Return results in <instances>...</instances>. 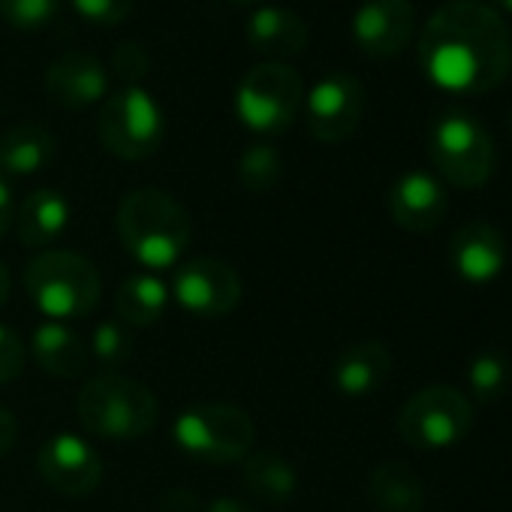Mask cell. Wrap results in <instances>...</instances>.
Returning <instances> with one entry per match:
<instances>
[{
	"mask_svg": "<svg viewBox=\"0 0 512 512\" xmlns=\"http://www.w3.org/2000/svg\"><path fill=\"white\" fill-rule=\"evenodd\" d=\"M509 133H512V112H509Z\"/></svg>",
	"mask_w": 512,
	"mask_h": 512,
	"instance_id": "38",
	"label": "cell"
},
{
	"mask_svg": "<svg viewBox=\"0 0 512 512\" xmlns=\"http://www.w3.org/2000/svg\"><path fill=\"white\" fill-rule=\"evenodd\" d=\"M419 64L443 91L488 94L512 70L509 25L482 0H449L422 28Z\"/></svg>",
	"mask_w": 512,
	"mask_h": 512,
	"instance_id": "1",
	"label": "cell"
},
{
	"mask_svg": "<svg viewBox=\"0 0 512 512\" xmlns=\"http://www.w3.org/2000/svg\"><path fill=\"white\" fill-rule=\"evenodd\" d=\"M392 374V353L383 341H356L332 365V383L347 398H368Z\"/></svg>",
	"mask_w": 512,
	"mask_h": 512,
	"instance_id": "17",
	"label": "cell"
},
{
	"mask_svg": "<svg viewBox=\"0 0 512 512\" xmlns=\"http://www.w3.org/2000/svg\"><path fill=\"white\" fill-rule=\"evenodd\" d=\"M13 220H16V202H13V190H10V184H7L4 178H0V238H4V235L10 232Z\"/></svg>",
	"mask_w": 512,
	"mask_h": 512,
	"instance_id": "33",
	"label": "cell"
},
{
	"mask_svg": "<svg viewBox=\"0 0 512 512\" xmlns=\"http://www.w3.org/2000/svg\"><path fill=\"white\" fill-rule=\"evenodd\" d=\"M10 284H13L10 269H7V263H0V305L10 299Z\"/></svg>",
	"mask_w": 512,
	"mask_h": 512,
	"instance_id": "35",
	"label": "cell"
},
{
	"mask_svg": "<svg viewBox=\"0 0 512 512\" xmlns=\"http://www.w3.org/2000/svg\"><path fill=\"white\" fill-rule=\"evenodd\" d=\"M70 7L76 10V16H82L91 25L115 28L130 19L133 0H70Z\"/></svg>",
	"mask_w": 512,
	"mask_h": 512,
	"instance_id": "29",
	"label": "cell"
},
{
	"mask_svg": "<svg viewBox=\"0 0 512 512\" xmlns=\"http://www.w3.org/2000/svg\"><path fill=\"white\" fill-rule=\"evenodd\" d=\"M172 437L178 449L196 461L229 464L250 455L256 428L247 410L223 401H205L178 413Z\"/></svg>",
	"mask_w": 512,
	"mask_h": 512,
	"instance_id": "6",
	"label": "cell"
},
{
	"mask_svg": "<svg viewBox=\"0 0 512 512\" xmlns=\"http://www.w3.org/2000/svg\"><path fill=\"white\" fill-rule=\"evenodd\" d=\"M16 232L19 241L31 250H43L49 244H55L67 226H70V202L64 193L52 190V187H40L31 196H25V202L16 208Z\"/></svg>",
	"mask_w": 512,
	"mask_h": 512,
	"instance_id": "18",
	"label": "cell"
},
{
	"mask_svg": "<svg viewBox=\"0 0 512 512\" xmlns=\"http://www.w3.org/2000/svg\"><path fill=\"white\" fill-rule=\"evenodd\" d=\"M365 118V85L350 73H332L305 94V121L314 139L344 142Z\"/></svg>",
	"mask_w": 512,
	"mask_h": 512,
	"instance_id": "11",
	"label": "cell"
},
{
	"mask_svg": "<svg viewBox=\"0 0 512 512\" xmlns=\"http://www.w3.org/2000/svg\"><path fill=\"white\" fill-rule=\"evenodd\" d=\"M449 263L455 275L473 287L491 284L506 263V238L488 220H470L452 232Z\"/></svg>",
	"mask_w": 512,
	"mask_h": 512,
	"instance_id": "14",
	"label": "cell"
},
{
	"mask_svg": "<svg viewBox=\"0 0 512 512\" xmlns=\"http://www.w3.org/2000/svg\"><path fill=\"white\" fill-rule=\"evenodd\" d=\"M488 7H494L497 13H509L512 16V0H491Z\"/></svg>",
	"mask_w": 512,
	"mask_h": 512,
	"instance_id": "36",
	"label": "cell"
},
{
	"mask_svg": "<svg viewBox=\"0 0 512 512\" xmlns=\"http://www.w3.org/2000/svg\"><path fill=\"white\" fill-rule=\"evenodd\" d=\"M31 356L34 362L55 377H79L91 365V350L82 335H76L64 323H43L31 338Z\"/></svg>",
	"mask_w": 512,
	"mask_h": 512,
	"instance_id": "20",
	"label": "cell"
},
{
	"mask_svg": "<svg viewBox=\"0 0 512 512\" xmlns=\"http://www.w3.org/2000/svg\"><path fill=\"white\" fill-rule=\"evenodd\" d=\"M473 428V404L455 386H425L398 410V434L407 446L437 452L461 443Z\"/></svg>",
	"mask_w": 512,
	"mask_h": 512,
	"instance_id": "8",
	"label": "cell"
},
{
	"mask_svg": "<svg viewBox=\"0 0 512 512\" xmlns=\"http://www.w3.org/2000/svg\"><path fill=\"white\" fill-rule=\"evenodd\" d=\"M25 371V344L10 329L0 326V383H10Z\"/></svg>",
	"mask_w": 512,
	"mask_h": 512,
	"instance_id": "30",
	"label": "cell"
},
{
	"mask_svg": "<svg viewBox=\"0 0 512 512\" xmlns=\"http://www.w3.org/2000/svg\"><path fill=\"white\" fill-rule=\"evenodd\" d=\"M169 287L151 275V272H142V275H130L121 290H118V317L124 326H154L166 308H169Z\"/></svg>",
	"mask_w": 512,
	"mask_h": 512,
	"instance_id": "23",
	"label": "cell"
},
{
	"mask_svg": "<svg viewBox=\"0 0 512 512\" xmlns=\"http://www.w3.org/2000/svg\"><path fill=\"white\" fill-rule=\"evenodd\" d=\"M97 133L112 157L145 160L160 148L166 118L151 91H145L142 85H124L103 103Z\"/></svg>",
	"mask_w": 512,
	"mask_h": 512,
	"instance_id": "9",
	"label": "cell"
},
{
	"mask_svg": "<svg viewBox=\"0 0 512 512\" xmlns=\"http://www.w3.org/2000/svg\"><path fill=\"white\" fill-rule=\"evenodd\" d=\"M350 31L362 55L386 61L410 46L416 31V10L410 0H365L353 16Z\"/></svg>",
	"mask_w": 512,
	"mask_h": 512,
	"instance_id": "13",
	"label": "cell"
},
{
	"mask_svg": "<svg viewBox=\"0 0 512 512\" xmlns=\"http://www.w3.org/2000/svg\"><path fill=\"white\" fill-rule=\"evenodd\" d=\"M284 175V160L278 154V148L256 142L250 145L241 157H238V181L250 190V193H269L281 184Z\"/></svg>",
	"mask_w": 512,
	"mask_h": 512,
	"instance_id": "26",
	"label": "cell"
},
{
	"mask_svg": "<svg viewBox=\"0 0 512 512\" xmlns=\"http://www.w3.org/2000/svg\"><path fill=\"white\" fill-rule=\"evenodd\" d=\"M247 43L269 58H293L308 46V25L284 7H260L247 19Z\"/></svg>",
	"mask_w": 512,
	"mask_h": 512,
	"instance_id": "19",
	"label": "cell"
},
{
	"mask_svg": "<svg viewBox=\"0 0 512 512\" xmlns=\"http://www.w3.org/2000/svg\"><path fill=\"white\" fill-rule=\"evenodd\" d=\"M61 10V0H0V16L16 31H37Z\"/></svg>",
	"mask_w": 512,
	"mask_h": 512,
	"instance_id": "28",
	"label": "cell"
},
{
	"mask_svg": "<svg viewBox=\"0 0 512 512\" xmlns=\"http://www.w3.org/2000/svg\"><path fill=\"white\" fill-rule=\"evenodd\" d=\"M109 91V73L97 55L67 52L55 58L46 70V94L61 109L79 112L100 103Z\"/></svg>",
	"mask_w": 512,
	"mask_h": 512,
	"instance_id": "15",
	"label": "cell"
},
{
	"mask_svg": "<svg viewBox=\"0 0 512 512\" xmlns=\"http://www.w3.org/2000/svg\"><path fill=\"white\" fill-rule=\"evenodd\" d=\"M512 386V362L500 350H479L467 362V389L479 404L500 401Z\"/></svg>",
	"mask_w": 512,
	"mask_h": 512,
	"instance_id": "25",
	"label": "cell"
},
{
	"mask_svg": "<svg viewBox=\"0 0 512 512\" xmlns=\"http://www.w3.org/2000/svg\"><path fill=\"white\" fill-rule=\"evenodd\" d=\"M449 199L443 184L422 169L404 172L389 190V214L407 232H431L443 223Z\"/></svg>",
	"mask_w": 512,
	"mask_h": 512,
	"instance_id": "16",
	"label": "cell"
},
{
	"mask_svg": "<svg viewBox=\"0 0 512 512\" xmlns=\"http://www.w3.org/2000/svg\"><path fill=\"white\" fill-rule=\"evenodd\" d=\"M208 512H256V509H250L244 500H238V497H220V500H214L211 506H208Z\"/></svg>",
	"mask_w": 512,
	"mask_h": 512,
	"instance_id": "34",
	"label": "cell"
},
{
	"mask_svg": "<svg viewBox=\"0 0 512 512\" xmlns=\"http://www.w3.org/2000/svg\"><path fill=\"white\" fill-rule=\"evenodd\" d=\"M55 157V136L40 124H16L0 136V172L25 178L46 169Z\"/></svg>",
	"mask_w": 512,
	"mask_h": 512,
	"instance_id": "21",
	"label": "cell"
},
{
	"mask_svg": "<svg viewBox=\"0 0 512 512\" xmlns=\"http://www.w3.org/2000/svg\"><path fill=\"white\" fill-rule=\"evenodd\" d=\"M244 482L266 503H287L299 488V473L278 452H253L244 458Z\"/></svg>",
	"mask_w": 512,
	"mask_h": 512,
	"instance_id": "24",
	"label": "cell"
},
{
	"mask_svg": "<svg viewBox=\"0 0 512 512\" xmlns=\"http://www.w3.org/2000/svg\"><path fill=\"white\" fill-rule=\"evenodd\" d=\"M37 470L43 482L64 497L94 494L103 482V458L100 452L76 434H55L40 446Z\"/></svg>",
	"mask_w": 512,
	"mask_h": 512,
	"instance_id": "12",
	"label": "cell"
},
{
	"mask_svg": "<svg viewBox=\"0 0 512 512\" xmlns=\"http://www.w3.org/2000/svg\"><path fill=\"white\" fill-rule=\"evenodd\" d=\"M88 350H91V359H97L103 368H118L133 356V335L121 323L109 320L94 329Z\"/></svg>",
	"mask_w": 512,
	"mask_h": 512,
	"instance_id": "27",
	"label": "cell"
},
{
	"mask_svg": "<svg viewBox=\"0 0 512 512\" xmlns=\"http://www.w3.org/2000/svg\"><path fill=\"white\" fill-rule=\"evenodd\" d=\"M16 437H19V422L10 407L0 404V458L16 446Z\"/></svg>",
	"mask_w": 512,
	"mask_h": 512,
	"instance_id": "32",
	"label": "cell"
},
{
	"mask_svg": "<svg viewBox=\"0 0 512 512\" xmlns=\"http://www.w3.org/2000/svg\"><path fill=\"white\" fill-rule=\"evenodd\" d=\"M229 4H241V7H250V4H260V0H229Z\"/></svg>",
	"mask_w": 512,
	"mask_h": 512,
	"instance_id": "37",
	"label": "cell"
},
{
	"mask_svg": "<svg viewBox=\"0 0 512 512\" xmlns=\"http://www.w3.org/2000/svg\"><path fill=\"white\" fill-rule=\"evenodd\" d=\"M169 296L178 302L181 311L202 317V320H217L238 308L241 278L223 260H214V256H196V260L175 269Z\"/></svg>",
	"mask_w": 512,
	"mask_h": 512,
	"instance_id": "10",
	"label": "cell"
},
{
	"mask_svg": "<svg viewBox=\"0 0 512 512\" xmlns=\"http://www.w3.org/2000/svg\"><path fill=\"white\" fill-rule=\"evenodd\" d=\"M79 422L88 434L103 440H139L160 416L157 398L148 386L124 374H100L79 389Z\"/></svg>",
	"mask_w": 512,
	"mask_h": 512,
	"instance_id": "4",
	"label": "cell"
},
{
	"mask_svg": "<svg viewBox=\"0 0 512 512\" xmlns=\"http://www.w3.org/2000/svg\"><path fill=\"white\" fill-rule=\"evenodd\" d=\"M428 154L440 178L461 190L482 187L494 172V142L488 130L461 109H452L434 121Z\"/></svg>",
	"mask_w": 512,
	"mask_h": 512,
	"instance_id": "7",
	"label": "cell"
},
{
	"mask_svg": "<svg viewBox=\"0 0 512 512\" xmlns=\"http://www.w3.org/2000/svg\"><path fill=\"white\" fill-rule=\"evenodd\" d=\"M368 500L374 512H422V479L401 461H383L368 476Z\"/></svg>",
	"mask_w": 512,
	"mask_h": 512,
	"instance_id": "22",
	"label": "cell"
},
{
	"mask_svg": "<svg viewBox=\"0 0 512 512\" xmlns=\"http://www.w3.org/2000/svg\"><path fill=\"white\" fill-rule=\"evenodd\" d=\"M305 109V82L299 70L269 61L244 73L235 88V115L256 136H278L293 127Z\"/></svg>",
	"mask_w": 512,
	"mask_h": 512,
	"instance_id": "5",
	"label": "cell"
},
{
	"mask_svg": "<svg viewBox=\"0 0 512 512\" xmlns=\"http://www.w3.org/2000/svg\"><path fill=\"white\" fill-rule=\"evenodd\" d=\"M118 235L124 250L148 272L178 269L193 241L187 208L157 187H139L118 205Z\"/></svg>",
	"mask_w": 512,
	"mask_h": 512,
	"instance_id": "2",
	"label": "cell"
},
{
	"mask_svg": "<svg viewBox=\"0 0 512 512\" xmlns=\"http://www.w3.org/2000/svg\"><path fill=\"white\" fill-rule=\"evenodd\" d=\"M112 64H115V73H118L127 85H139V82L148 76V67H151V64H148V52H145L139 43H124V46H118Z\"/></svg>",
	"mask_w": 512,
	"mask_h": 512,
	"instance_id": "31",
	"label": "cell"
},
{
	"mask_svg": "<svg viewBox=\"0 0 512 512\" xmlns=\"http://www.w3.org/2000/svg\"><path fill=\"white\" fill-rule=\"evenodd\" d=\"M28 299L49 320L88 317L100 302V272L82 253L73 250H43L25 269Z\"/></svg>",
	"mask_w": 512,
	"mask_h": 512,
	"instance_id": "3",
	"label": "cell"
}]
</instances>
